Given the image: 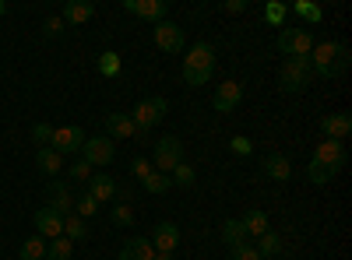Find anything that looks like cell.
<instances>
[{
    "instance_id": "36",
    "label": "cell",
    "mask_w": 352,
    "mask_h": 260,
    "mask_svg": "<svg viewBox=\"0 0 352 260\" xmlns=\"http://www.w3.org/2000/svg\"><path fill=\"white\" fill-rule=\"evenodd\" d=\"M96 211H99V200H92V197H88V193L74 200V215H78V218H92Z\"/></svg>"
},
{
    "instance_id": "25",
    "label": "cell",
    "mask_w": 352,
    "mask_h": 260,
    "mask_svg": "<svg viewBox=\"0 0 352 260\" xmlns=\"http://www.w3.org/2000/svg\"><path fill=\"white\" fill-rule=\"evenodd\" d=\"M21 260H46V239L43 236H28L25 243H21V253H18Z\"/></svg>"
},
{
    "instance_id": "32",
    "label": "cell",
    "mask_w": 352,
    "mask_h": 260,
    "mask_svg": "<svg viewBox=\"0 0 352 260\" xmlns=\"http://www.w3.org/2000/svg\"><path fill=\"white\" fill-rule=\"evenodd\" d=\"M141 183H144V190H148V193H166V190L173 187V180L166 176V172H155V169H152Z\"/></svg>"
},
{
    "instance_id": "18",
    "label": "cell",
    "mask_w": 352,
    "mask_h": 260,
    "mask_svg": "<svg viewBox=\"0 0 352 260\" xmlns=\"http://www.w3.org/2000/svg\"><path fill=\"white\" fill-rule=\"evenodd\" d=\"M96 14V4L92 0H71V4H64V25H85L88 18Z\"/></svg>"
},
{
    "instance_id": "20",
    "label": "cell",
    "mask_w": 352,
    "mask_h": 260,
    "mask_svg": "<svg viewBox=\"0 0 352 260\" xmlns=\"http://www.w3.org/2000/svg\"><path fill=\"white\" fill-rule=\"evenodd\" d=\"M152 257H155V250L144 236H134L120 246V260H152Z\"/></svg>"
},
{
    "instance_id": "38",
    "label": "cell",
    "mask_w": 352,
    "mask_h": 260,
    "mask_svg": "<svg viewBox=\"0 0 352 260\" xmlns=\"http://www.w3.org/2000/svg\"><path fill=\"white\" fill-rule=\"evenodd\" d=\"M229 260H261V253L250 243H240V246H229Z\"/></svg>"
},
{
    "instance_id": "43",
    "label": "cell",
    "mask_w": 352,
    "mask_h": 260,
    "mask_svg": "<svg viewBox=\"0 0 352 260\" xmlns=\"http://www.w3.org/2000/svg\"><path fill=\"white\" fill-rule=\"evenodd\" d=\"M226 11L240 14V11H247V4H243V0H226Z\"/></svg>"
},
{
    "instance_id": "12",
    "label": "cell",
    "mask_w": 352,
    "mask_h": 260,
    "mask_svg": "<svg viewBox=\"0 0 352 260\" xmlns=\"http://www.w3.org/2000/svg\"><path fill=\"white\" fill-rule=\"evenodd\" d=\"M32 222H36V236H43L46 243H50V239H60V236H64V218L56 215L53 208H39Z\"/></svg>"
},
{
    "instance_id": "37",
    "label": "cell",
    "mask_w": 352,
    "mask_h": 260,
    "mask_svg": "<svg viewBox=\"0 0 352 260\" xmlns=\"http://www.w3.org/2000/svg\"><path fill=\"white\" fill-rule=\"evenodd\" d=\"M67 176H71L74 183H88V180H92V165H88L85 158H78V162L67 169Z\"/></svg>"
},
{
    "instance_id": "42",
    "label": "cell",
    "mask_w": 352,
    "mask_h": 260,
    "mask_svg": "<svg viewBox=\"0 0 352 260\" xmlns=\"http://www.w3.org/2000/svg\"><path fill=\"white\" fill-rule=\"evenodd\" d=\"M131 172H134L138 180H144V176L152 172V162H148V158H134V162H131Z\"/></svg>"
},
{
    "instance_id": "22",
    "label": "cell",
    "mask_w": 352,
    "mask_h": 260,
    "mask_svg": "<svg viewBox=\"0 0 352 260\" xmlns=\"http://www.w3.org/2000/svg\"><path fill=\"white\" fill-rule=\"evenodd\" d=\"M243 228H247V236H264V233H268V228H272V222H268V215H264L261 208H250L243 218Z\"/></svg>"
},
{
    "instance_id": "4",
    "label": "cell",
    "mask_w": 352,
    "mask_h": 260,
    "mask_svg": "<svg viewBox=\"0 0 352 260\" xmlns=\"http://www.w3.org/2000/svg\"><path fill=\"white\" fill-rule=\"evenodd\" d=\"M166 109H169V106H166V99H162V95L141 99V102L134 106V117H131V120H134V130H138V134H148L152 127H159V123H162V117H166Z\"/></svg>"
},
{
    "instance_id": "46",
    "label": "cell",
    "mask_w": 352,
    "mask_h": 260,
    "mask_svg": "<svg viewBox=\"0 0 352 260\" xmlns=\"http://www.w3.org/2000/svg\"><path fill=\"white\" fill-rule=\"evenodd\" d=\"M261 260H278V257H261Z\"/></svg>"
},
{
    "instance_id": "13",
    "label": "cell",
    "mask_w": 352,
    "mask_h": 260,
    "mask_svg": "<svg viewBox=\"0 0 352 260\" xmlns=\"http://www.w3.org/2000/svg\"><path fill=\"white\" fill-rule=\"evenodd\" d=\"M46 208H53L60 218H67L71 211H74V197H71V190H67V183H60V180H50V187H46Z\"/></svg>"
},
{
    "instance_id": "28",
    "label": "cell",
    "mask_w": 352,
    "mask_h": 260,
    "mask_svg": "<svg viewBox=\"0 0 352 260\" xmlns=\"http://www.w3.org/2000/svg\"><path fill=\"white\" fill-rule=\"evenodd\" d=\"M261 257H278V250H282V239H278V233L275 228H268L264 236H257V246H254Z\"/></svg>"
},
{
    "instance_id": "40",
    "label": "cell",
    "mask_w": 352,
    "mask_h": 260,
    "mask_svg": "<svg viewBox=\"0 0 352 260\" xmlns=\"http://www.w3.org/2000/svg\"><path fill=\"white\" fill-rule=\"evenodd\" d=\"M60 32H64V18H60V14H53V18L43 21V36H46V39H56Z\"/></svg>"
},
{
    "instance_id": "21",
    "label": "cell",
    "mask_w": 352,
    "mask_h": 260,
    "mask_svg": "<svg viewBox=\"0 0 352 260\" xmlns=\"http://www.w3.org/2000/svg\"><path fill=\"white\" fill-rule=\"evenodd\" d=\"M264 176H268V180H275V183H285L289 176H292V165H289V158L285 155H268V158H264Z\"/></svg>"
},
{
    "instance_id": "24",
    "label": "cell",
    "mask_w": 352,
    "mask_h": 260,
    "mask_svg": "<svg viewBox=\"0 0 352 260\" xmlns=\"http://www.w3.org/2000/svg\"><path fill=\"white\" fill-rule=\"evenodd\" d=\"M36 165L46 172V176H56V172L64 169V155H56L53 148H39V155H36Z\"/></svg>"
},
{
    "instance_id": "9",
    "label": "cell",
    "mask_w": 352,
    "mask_h": 260,
    "mask_svg": "<svg viewBox=\"0 0 352 260\" xmlns=\"http://www.w3.org/2000/svg\"><path fill=\"white\" fill-rule=\"evenodd\" d=\"M155 46L162 49V53H184V46H187V39H184V28L176 25V21H159L155 25Z\"/></svg>"
},
{
    "instance_id": "23",
    "label": "cell",
    "mask_w": 352,
    "mask_h": 260,
    "mask_svg": "<svg viewBox=\"0 0 352 260\" xmlns=\"http://www.w3.org/2000/svg\"><path fill=\"white\" fill-rule=\"evenodd\" d=\"M222 243H226V246H240V243H247V228H243L240 218L222 222Z\"/></svg>"
},
{
    "instance_id": "2",
    "label": "cell",
    "mask_w": 352,
    "mask_h": 260,
    "mask_svg": "<svg viewBox=\"0 0 352 260\" xmlns=\"http://www.w3.org/2000/svg\"><path fill=\"white\" fill-rule=\"evenodd\" d=\"M215 74V49L212 43H194L184 56V81L190 88H201V84H208Z\"/></svg>"
},
{
    "instance_id": "33",
    "label": "cell",
    "mask_w": 352,
    "mask_h": 260,
    "mask_svg": "<svg viewBox=\"0 0 352 260\" xmlns=\"http://www.w3.org/2000/svg\"><path fill=\"white\" fill-rule=\"evenodd\" d=\"M169 180L176 183V187H194V180H197V172H194V165H187V162H180L173 172H169Z\"/></svg>"
},
{
    "instance_id": "15",
    "label": "cell",
    "mask_w": 352,
    "mask_h": 260,
    "mask_svg": "<svg viewBox=\"0 0 352 260\" xmlns=\"http://www.w3.org/2000/svg\"><path fill=\"white\" fill-rule=\"evenodd\" d=\"M314 162H320V165H328V169L338 172L345 165V144L342 141H320L314 148Z\"/></svg>"
},
{
    "instance_id": "41",
    "label": "cell",
    "mask_w": 352,
    "mask_h": 260,
    "mask_svg": "<svg viewBox=\"0 0 352 260\" xmlns=\"http://www.w3.org/2000/svg\"><path fill=\"white\" fill-rule=\"evenodd\" d=\"M53 130H56V127H50V123H36V127H32V137H36V141L43 144V148H50V141H53Z\"/></svg>"
},
{
    "instance_id": "19",
    "label": "cell",
    "mask_w": 352,
    "mask_h": 260,
    "mask_svg": "<svg viewBox=\"0 0 352 260\" xmlns=\"http://www.w3.org/2000/svg\"><path fill=\"white\" fill-rule=\"evenodd\" d=\"M113 193H116V180L106 176V172H92V180H88V197L102 204V200H109Z\"/></svg>"
},
{
    "instance_id": "44",
    "label": "cell",
    "mask_w": 352,
    "mask_h": 260,
    "mask_svg": "<svg viewBox=\"0 0 352 260\" xmlns=\"http://www.w3.org/2000/svg\"><path fill=\"white\" fill-rule=\"evenodd\" d=\"M152 260H173V253H155Z\"/></svg>"
},
{
    "instance_id": "35",
    "label": "cell",
    "mask_w": 352,
    "mask_h": 260,
    "mask_svg": "<svg viewBox=\"0 0 352 260\" xmlns=\"http://www.w3.org/2000/svg\"><path fill=\"white\" fill-rule=\"evenodd\" d=\"M109 222H113V225H120V228L134 225V208H131V204H116L113 215H109Z\"/></svg>"
},
{
    "instance_id": "31",
    "label": "cell",
    "mask_w": 352,
    "mask_h": 260,
    "mask_svg": "<svg viewBox=\"0 0 352 260\" xmlns=\"http://www.w3.org/2000/svg\"><path fill=\"white\" fill-rule=\"evenodd\" d=\"M335 176H338V172L328 169V165H320V162H310V165H307V180L317 183V187H320V183H331Z\"/></svg>"
},
{
    "instance_id": "8",
    "label": "cell",
    "mask_w": 352,
    "mask_h": 260,
    "mask_svg": "<svg viewBox=\"0 0 352 260\" xmlns=\"http://www.w3.org/2000/svg\"><path fill=\"white\" fill-rule=\"evenodd\" d=\"M81 144H85V130L74 127V123H67V127H56V130H53L50 148H53L56 155H78Z\"/></svg>"
},
{
    "instance_id": "7",
    "label": "cell",
    "mask_w": 352,
    "mask_h": 260,
    "mask_svg": "<svg viewBox=\"0 0 352 260\" xmlns=\"http://www.w3.org/2000/svg\"><path fill=\"white\" fill-rule=\"evenodd\" d=\"M81 152H85V162L92 165V169H106V165L116 158V148H113V141H109L106 134H99V137H85Z\"/></svg>"
},
{
    "instance_id": "14",
    "label": "cell",
    "mask_w": 352,
    "mask_h": 260,
    "mask_svg": "<svg viewBox=\"0 0 352 260\" xmlns=\"http://www.w3.org/2000/svg\"><path fill=\"white\" fill-rule=\"evenodd\" d=\"M148 243H152L155 253H173L176 246H180V228H176V222H159Z\"/></svg>"
},
{
    "instance_id": "17",
    "label": "cell",
    "mask_w": 352,
    "mask_h": 260,
    "mask_svg": "<svg viewBox=\"0 0 352 260\" xmlns=\"http://www.w3.org/2000/svg\"><path fill=\"white\" fill-rule=\"evenodd\" d=\"M106 134L116 137V141H127L138 130H134V120L127 117V113H106Z\"/></svg>"
},
{
    "instance_id": "27",
    "label": "cell",
    "mask_w": 352,
    "mask_h": 260,
    "mask_svg": "<svg viewBox=\"0 0 352 260\" xmlns=\"http://www.w3.org/2000/svg\"><path fill=\"white\" fill-rule=\"evenodd\" d=\"M71 253H74V243H71L67 236L46 243V260H71Z\"/></svg>"
},
{
    "instance_id": "16",
    "label": "cell",
    "mask_w": 352,
    "mask_h": 260,
    "mask_svg": "<svg viewBox=\"0 0 352 260\" xmlns=\"http://www.w3.org/2000/svg\"><path fill=\"white\" fill-rule=\"evenodd\" d=\"M320 130H324L328 141H345L352 134V117L349 113H328V117L320 120Z\"/></svg>"
},
{
    "instance_id": "1",
    "label": "cell",
    "mask_w": 352,
    "mask_h": 260,
    "mask_svg": "<svg viewBox=\"0 0 352 260\" xmlns=\"http://www.w3.org/2000/svg\"><path fill=\"white\" fill-rule=\"evenodd\" d=\"M314 78H338L349 67V46L345 43H314L310 49Z\"/></svg>"
},
{
    "instance_id": "30",
    "label": "cell",
    "mask_w": 352,
    "mask_h": 260,
    "mask_svg": "<svg viewBox=\"0 0 352 260\" xmlns=\"http://www.w3.org/2000/svg\"><path fill=\"white\" fill-rule=\"evenodd\" d=\"M124 71V64H120V56H116L113 49H106L102 56H99V74L102 78H116V74H120Z\"/></svg>"
},
{
    "instance_id": "5",
    "label": "cell",
    "mask_w": 352,
    "mask_h": 260,
    "mask_svg": "<svg viewBox=\"0 0 352 260\" xmlns=\"http://www.w3.org/2000/svg\"><path fill=\"white\" fill-rule=\"evenodd\" d=\"M180 162H184V141L176 137V134H162V141H155V165L152 169L169 176V172L180 165Z\"/></svg>"
},
{
    "instance_id": "6",
    "label": "cell",
    "mask_w": 352,
    "mask_h": 260,
    "mask_svg": "<svg viewBox=\"0 0 352 260\" xmlns=\"http://www.w3.org/2000/svg\"><path fill=\"white\" fill-rule=\"evenodd\" d=\"M275 46H278V53H285V56H310V49H314V32H310V28H282L278 39H275Z\"/></svg>"
},
{
    "instance_id": "39",
    "label": "cell",
    "mask_w": 352,
    "mask_h": 260,
    "mask_svg": "<svg viewBox=\"0 0 352 260\" xmlns=\"http://www.w3.org/2000/svg\"><path fill=\"white\" fill-rule=\"evenodd\" d=\"M229 152L243 158V155H250V152H254V141H250V137H243V134H236V137L229 141Z\"/></svg>"
},
{
    "instance_id": "45",
    "label": "cell",
    "mask_w": 352,
    "mask_h": 260,
    "mask_svg": "<svg viewBox=\"0 0 352 260\" xmlns=\"http://www.w3.org/2000/svg\"><path fill=\"white\" fill-rule=\"evenodd\" d=\"M8 14V4H4V0H0V18H4Z\"/></svg>"
},
{
    "instance_id": "26",
    "label": "cell",
    "mask_w": 352,
    "mask_h": 260,
    "mask_svg": "<svg viewBox=\"0 0 352 260\" xmlns=\"http://www.w3.org/2000/svg\"><path fill=\"white\" fill-rule=\"evenodd\" d=\"M292 14H300V18L310 21V25H320V21H324V11H320L314 0H296V4H292Z\"/></svg>"
},
{
    "instance_id": "11",
    "label": "cell",
    "mask_w": 352,
    "mask_h": 260,
    "mask_svg": "<svg viewBox=\"0 0 352 260\" xmlns=\"http://www.w3.org/2000/svg\"><path fill=\"white\" fill-rule=\"evenodd\" d=\"M240 102H243V84L240 81H222L215 88V99H212L215 113H232Z\"/></svg>"
},
{
    "instance_id": "3",
    "label": "cell",
    "mask_w": 352,
    "mask_h": 260,
    "mask_svg": "<svg viewBox=\"0 0 352 260\" xmlns=\"http://www.w3.org/2000/svg\"><path fill=\"white\" fill-rule=\"evenodd\" d=\"M278 81H282V88H285V92H303V88H310V81H314L310 56H285Z\"/></svg>"
},
{
    "instance_id": "10",
    "label": "cell",
    "mask_w": 352,
    "mask_h": 260,
    "mask_svg": "<svg viewBox=\"0 0 352 260\" xmlns=\"http://www.w3.org/2000/svg\"><path fill=\"white\" fill-rule=\"evenodd\" d=\"M124 11H131L134 18H144V21L159 25V21H166L169 4H166V0H124Z\"/></svg>"
},
{
    "instance_id": "34",
    "label": "cell",
    "mask_w": 352,
    "mask_h": 260,
    "mask_svg": "<svg viewBox=\"0 0 352 260\" xmlns=\"http://www.w3.org/2000/svg\"><path fill=\"white\" fill-rule=\"evenodd\" d=\"M264 21L278 28V25L285 21V4H278V0H268V4H264Z\"/></svg>"
},
{
    "instance_id": "29",
    "label": "cell",
    "mask_w": 352,
    "mask_h": 260,
    "mask_svg": "<svg viewBox=\"0 0 352 260\" xmlns=\"http://www.w3.org/2000/svg\"><path fill=\"white\" fill-rule=\"evenodd\" d=\"M64 236L71 239V243H78V239H85L88 236V225H85V218H78L74 211L64 218Z\"/></svg>"
}]
</instances>
